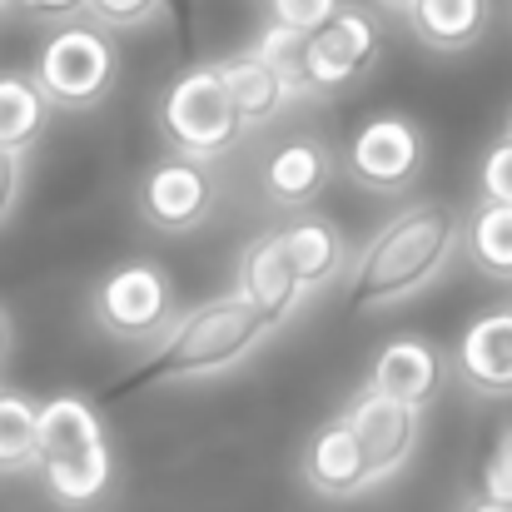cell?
<instances>
[{"label":"cell","mask_w":512,"mask_h":512,"mask_svg":"<svg viewBox=\"0 0 512 512\" xmlns=\"http://www.w3.org/2000/svg\"><path fill=\"white\" fill-rule=\"evenodd\" d=\"M234 289H239L254 309H264L279 329H284V324L304 309V299H309V289L299 284V274H294V264H289L284 244H279V229H264V234L239 254Z\"/></svg>","instance_id":"8fae6325"},{"label":"cell","mask_w":512,"mask_h":512,"mask_svg":"<svg viewBox=\"0 0 512 512\" xmlns=\"http://www.w3.org/2000/svg\"><path fill=\"white\" fill-rule=\"evenodd\" d=\"M85 15L105 30H145L165 15V0H85Z\"/></svg>","instance_id":"603a6c76"},{"label":"cell","mask_w":512,"mask_h":512,"mask_svg":"<svg viewBox=\"0 0 512 512\" xmlns=\"http://www.w3.org/2000/svg\"><path fill=\"white\" fill-rule=\"evenodd\" d=\"M378 10H393V15H408L413 10V0H373Z\"/></svg>","instance_id":"f546056e"},{"label":"cell","mask_w":512,"mask_h":512,"mask_svg":"<svg viewBox=\"0 0 512 512\" xmlns=\"http://www.w3.org/2000/svg\"><path fill=\"white\" fill-rule=\"evenodd\" d=\"M378 50H383L378 20L358 5H339L319 30L304 35V85H309V95L358 80L378 60Z\"/></svg>","instance_id":"ba28073f"},{"label":"cell","mask_w":512,"mask_h":512,"mask_svg":"<svg viewBox=\"0 0 512 512\" xmlns=\"http://www.w3.org/2000/svg\"><path fill=\"white\" fill-rule=\"evenodd\" d=\"M209 209H214V174L194 155L174 150L170 160L150 165V174L140 179V214L160 234H184V229L204 224Z\"/></svg>","instance_id":"30bf717a"},{"label":"cell","mask_w":512,"mask_h":512,"mask_svg":"<svg viewBox=\"0 0 512 512\" xmlns=\"http://www.w3.org/2000/svg\"><path fill=\"white\" fill-rule=\"evenodd\" d=\"M339 5L343 0H269V20L284 25V30H294V35H309V30H319Z\"/></svg>","instance_id":"cb8c5ba5"},{"label":"cell","mask_w":512,"mask_h":512,"mask_svg":"<svg viewBox=\"0 0 512 512\" xmlns=\"http://www.w3.org/2000/svg\"><path fill=\"white\" fill-rule=\"evenodd\" d=\"M40 468V403L15 388H0V478Z\"/></svg>","instance_id":"44dd1931"},{"label":"cell","mask_w":512,"mask_h":512,"mask_svg":"<svg viewBox=\"0 0 512 512\" xmlns=\"http://www.w3.org/2000/svg\"><path fill=\"white\" fill-rule=\"evenodd\" d=\"M5 5H10V0H0V10H5Z\"/></svg>","instance_id":"d6a6232c"},{"label":"cell","mask_w":512,"mask_h":512,"mask_svg":"<svg viewBox=\"0 0 512 512\" xmlns=\"http://www.w3.org/2000/svg\"><path fill=\"white\" fill-rule=\"evenodd\" d=\"M50 100L35 85V75H0V145L5 150H30L45 125H50Z\"/></svg>","instance_id":"d6986e66"},{"label":"cell","mask_w":512,"mask_h":512,"mask_svg":"<svg viewBox=\"0 0 512 512\" xmlns=\"http://www.w3.org/2000/svg\"><path fill=\"white\" fill-rule=\"evenodd\" d=\"M299 473H304V483H309L319 498H358V493L373 488L368 453H363L358 433H353L343 418L324 423V428L304 443Z\"/></svg>","instance_id":"7c38bea8"},{"label":"cell","mask_w":512,"mask_h":512,"mask_svg":"<svg viewBox=\"0 0 512 512\" xmlns=\"http://www.w3.org/2000/svg\"><path fill=\"white\" fill-rule=\"evenodd\" d=\"M368 388L398 398V403H413V408H428L433 393L443 388V353L418 334H403V339H388L378 348L373 368H368Z\"/></svg>","instance_id":"5bb4252c"},{"label":"cell","mask_w":512,"mask_h":512,"mask_svg":"<svg viewBox=\"0 0 512 512\" xmlns=\"http://www.w3.org/2000/svg\"><path fill=\"white\" fill-rule=\"evenodd\" d=\"M508 140H512V120H508Z\"/></svg>","instance_id":"1f68e13d"},{"label":"cell","mask_w":512,"mask_h":512,"mask_svg":"<svg viewBox=\"0 0 512 512\" xmlns=\"http://www.w3.org/2000/svg\"><path fill=\"white\" fill-rule=\"evenodd\" d=\"M483 493H498V498H512V428L503 433L498 453L488 458V473H483Z\"/></svg>","instance_id":"4316f807"},{"label":"cell","mask_w":512,"mask_h":512,"mask_svg":"<svg viewBox=\"0 0 512 512\" xmlns=\"http://www.w3.org/2000/svg\"><path fill=\"white\" fill-rule=\"evenodd\" d=\"M5 339H10V324H5V309H0V353H5Z\"/></svg>","instance_id":"4dcf8cb0"},{"label":"cell","mask_w":512,"mask_h":512,"mask_svg":"<svg viewBox=\"0 0 512 512\" xmlns=\"http://www.w3.org/2000/svg\"><path fill=\"white\" fill-rule=\"evenodd\" d=\"M343 423L358 433V443H363V453H368L373 488L388 483V478H398V473L413 463L418 438H423V408L398 403V398H388V393H378V388H368V383L348 398Z\"/></svg>","instance_id":"52a82bcc"},{"label":"cell","mask_w":512,"mask_h":512,"mask_svg":"<svg viewBox=\"0 0 512 512\" xmlns=\"http://www.w3.org/2000/svg\"><path fill=\"white\" fill-rule=\"evenodd\" d=\"M458 244H463V219L453 204L443 199L408 204L373 234V244L353 264V279H348L353 309H393V304L418 299L428 284L443 279Z\"/></svg>","instance_id":"6da1fadb"},{"label":"cell","mask_w":512,"mask_h":512,"mask_svg":"<svg viewBox=\"0 0 512 512\" xmlns=\"http://www.w3.org/2000/svg\"><path fill=\"white\" fill-rule=\"evenodd\" d=\"M403 20L428 50H468L488 30V0H413Z\"/></svg>","instance_id":"ac0fdd59"},{"label":"cell","mask_w":512,"mask_h":512,"mask_svg":"<svg viewBox=\"0 0 512 512\" xmlns=\"http://www.w3.org/2000/svg\"><path fill=\"white\" fill-rule=\"evenodd\" d=\"M160 130L179 155H194V160H224L249 130L239 120V105L224 85V70L219 60L214 65H189L170 90H165V105H160Z\"/></svg>","instance_id":"5b68a950"},{"label":"cell","mask_w":512,"mask_h":512,"mask_svg":"<svg viewBox=\"0 0 512 512\" xmlns=\"http://www.w3.org/2000/svg\"><path fill=\"white\" fill-rule=\"evenodd\" d=\"M115 70H120L115 40L90 15L60 20V30L45 35V45L30 65L35 85L45 90V100L55 110H95L115 90Z\"/></svg>","instance_id":"277c9868"},{"label":"cell","mask_w":512,"mask_h":512,"mask_svg":"<svg viewBox=\"0 0 512 512\" xmlns=\"http://www.w3.org/2000/svg\"><path fill=\"white\" fill-rule=\"evenodd\" d=\"M279 244H284V254H289V264H294V274L309 294L329 289L348 269V239L334 219L304 214L294 224H279Z\"/></svg>","instance_id":"9a60e30c"},{"label":"cell","mask_w":512,"mask_h":512,"mask_svg":"<svg viewBox=\"0 0 512 512\" xmlns=\"http://www.w3.org/2000/svg\"><path fill=\"white\" fill-rule=\"evenodd\" d=\"M90 319L115 343L145 348L174 324V284L160 264H120L90 294Z\"/></svg>","instance_id":"8992f818"},{"label":"cell","mask_w":512,"mask_h":512,"mask_svg":"<svg viewBox=\"0 0 512 512\" xmlns=\"http://www.w3.org/2000/svg\"><path fill=\"white\" fill-rule=\"evenodd\" d=\"M219 70H224V85H229V95H234V105H239L244 130H264L269 120L284 115L289 100H299V90H294L264 55H254V50H239V55L219 60Z\"/></svg>","instance_id":"e0dca14e"},{"label":"cell","mask_w":512,"mask_h":512,"mask_svg":"<svg viewBox=\"0 0 512 512\" xmlns=\"http://www.w3.org/2000/svg\"><path fill=\"white\" fill-rule=\"evenodd\" d=\"M329 150L324 145H314V140H289V145H279L269 160H264V170H259V184H264V199L274 204V209H304V204H314L319 194H324V184H329Z\"/></svg>","instance_id":"2e32d148"},{"label":"cell","mask_w":512,"mask_h":512,"mask_svg":"<svg viewBox=\"0 0 512 512\" xmlns=\"http://www.w3.org/2000/svg\"><path fill=\"white\" fill-rule=\"evenodd\" d=\"M10 5H20L30 20H50V25L85 15V0H10Z\"/></svg>","instance_id":"83f0119b"},{"label":"cell","mask_w":512,"mask_h":512,"mask_svg":"<svg viewBox=\"0 0 512 512\" xmlns=\"http://www.w3.org/2000/svg\"><path fill=\"white\" fill-rule=\"evenodd\" d=\"M249 50L264 55V60H269V65L299 90V95H309V85H304V35H294V30H284V25L269 20V30H264Z\"/></svg>","instance_id":"7402d4cb"},{"label":"cell","mask_w":512,"mask_h":512,"mask_svg":"<svg viewBox=\"0 0 512 512\" xmlns=\"http://www.w3.org/2000/svg\"><path fill=\"white\" fill-rule=\"evenodd\" d=\"M25 155H30V150H5V145H0V229H5V219L15 214V204H20V189H25Z\"/></svg>","instance_id":"484cf974"},{"label":"cell","mask_w":512,"mask_h":512,"mask_svg":"<svg viewBox=\"0 0 512 512\" xmlns=\"http://www.w3.org/2000/svg\"><path fill=\"white\" fill-rule=\"evenodd\" d=\"M463 249L488 279L512 284V204L483 199L463 224Z\"/></svg>","instance_id":"ffe728a7"},{"label":"cell","mask_w":512,"mask_h":512,"mask_svg":"<svg viewBox=\"0 0 512 512\" xmlns=\"http://www.w3.org/2000/svg\"><path fill=\"white\" fill-rule=\"evenodd\" d=\"M423 160H428V145H423V130L408 115H373L348 145V170L373 194L408 189L423 174Z\"/></svg>","instance_id":"9c48e42d"},{"label":"cell","mask_w":512,"mask_h":512,"mask_svg":"<svg viewBox=\"0 0 512 512\" xmlns=\"http://www.w3.org/2000/svg\"><path fill=\"white\" fill-rule=\"evenodd\" d=\"M458 378L483 393V398H508L512 393V309L478 314L453 348Z\"/></svg>","instance_id":"4fadbf2b"},{"label":"cell","mask_w":512,"mask_h":512,"mask_svg":"<svg viewBox=\"0 0 512 512\" xmlns=\"http://www.w3.org/2000/svg\"><path fill=\"white\" fill-rule=\"evenodd\" d=\"M40 473L60 508H95L110 493L115 463L100 413L80 393L40 403Z\"/></svg>","instance_id":"3957f363"},{"label":"cell","mask_w":512,"mask_h":512,"mask_svg":"<svg viewBox=\"0 0 512 512\" xmlns=\"http://www.w3.org/2000/svg\"><path fill=\"white\" fill-rule=\"evenodd\" d=\"M463 512H512V498H498V493H483V498H473Z\"/></svg>","instance_id":"f1b7e54d"},{"label":"cell","mask_w":512,"mask_h":512,"mask_svg":"<svg viewBox=\"0 0 512 512\" xmlns=\"http://www.w3.org/2000/svg\"><path fill=\"white\" fill-rule=\"evenodd\" d=\"M478 189L483 199H498V204H512V140L503 135L488 155H483V170H478Z\"/></svg>","instance_id":"d4e9b609"},{"label":"cell","mask_w":512,"mask_h":512,"mask_svg":"<svg viewBox=\"0 0 512 512\" xmlns=\"http://www.w3.org/2000/svg\"><path fill=\"white\" fill-rule=\"evenodd\" d=\"M279 334V324L254 309L239 289L194 304L184 319H174L170 329L155 339V353L145 368H135L130 383H194V378H219L234 373L239 363H249L264 343Z\"/></svg>","instance_id":"7a4b0ae2"}]
</instances>
